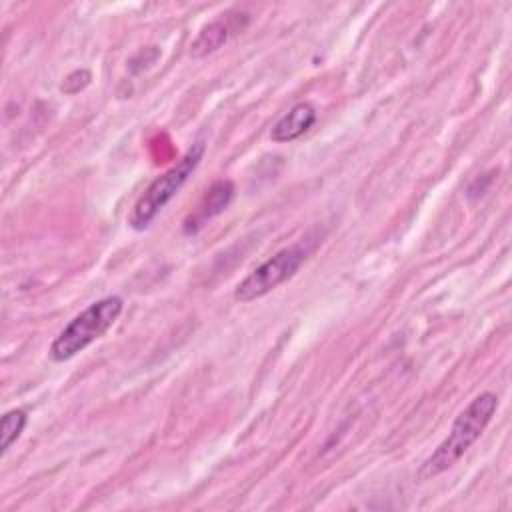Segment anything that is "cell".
<instances>
[{"label": "cell", "mask_w": 512, "mask_h": 512, "mask_svg": "<svg viewBox=\"0 0 512 512\" xmlns=\"http://www.w3.org/2000/svg\"><path fill=\"white\" fill-rule=\"evenodd\" d=\"M498 408V396L494 392H482L478 394L452 422V428L448 436L436 446V450L420 464L416 478L418 480H430L438 474L452 468L466 452L468 448L480 438V434L490 424L492 416Z\"/></svg>", "instance_id": "obj_1"}, {"label": "cell", "mask_w": 512, "mask_h": 512, "mask_svg": "<svg viewBox=\"0 0 512 512\" xmlns=\"http://www.w3.org/2000/svg\"><path fill=\"white\" fill-rule=\"evenodd\" d=\"M124 302L120 296H106L76 314L64 330L50 344V358L54 362H66L90 346L94 340L102 338L112 324L118 320Z\"/></svg>", "instance_id": "obj_2"}, {"label": "cell", "mask_w": 512, "mask_h": 512, "mask_svg": "<svg viewBox=\"0 0 512 512\" xmlns=\"http://www.w3.org/2000/svg\"><path fill=\"white\" fill-rule=\"evenodd\" d=\"M204 154V142H194L188 152L180 158L176 166L166 170L162 176L154 178L148 188L142 192L138 202L134 204L128 224L134 230H144L150 226V222L162 212V208L178 194V190L184 186L188 176L196 170Z\"/></svg>", "instance_id": "obj_3"}, {"label": "cell", "mask_w": 512, "mask_h": 512, "mask_svg": "<svg viewBox=\"0 0 512 512\" xmlns=\"http://www.w3.org/2000/svg\"><path fill=\"white\" fill-rule=\"evenodd\" d=\"M314 244L310 240H300L288 248H282L266 262H262L256 270H252L234 290V300L248 304L256 298L266 296L286 280H290L300 266L306 262Z\"/></svg>", "instance_id": "obj_4"}, {"label": "cell", "mask_w": 512, "mask_h": 512, "mask_svg": "<svg viewBox=\"0 0 512 512\" xmlns=\"http://www.w3.org/2000/svg\"><path fill=\"white\" fill-rule=\"evenodd\" d=\"M238 16H242V14L226 12V14H220L216 20L208 22L206 26H202L198 36L190 44V56L204 58V56L216 52L222 44H226L234 32V28L238 26Z\"/></svg>", "instance_id": "obj_5"}, {"label": "cell", "mask_w": 512, "mask_h": 512, "mask_svg": "<svg viewBox=\"0 0 512 512\" xmlns=\"http://www.w3.org/2000/svg\"><path fill=\"white\" fill-rule=\"evenodd\" d=\"M316 122V108L310 102L294 104L274 126L270 138L274 142H292L312 128Z\"/></svg>", "instance_id": "obj_6"}, {"label": "cell", "mask_w": 512, "mask_h": 512, "mask_svg": "<svg viewBox=\"0 0 512 512\" xmlns=\"http://www.w3.org/2000/svg\"><path fill=\"white\" fill-rule=\"evenodd\" d=\"M234 196V186L228 180H218L216 184L210 186V190L206 192L200 208L194 212V216L188 218L186 222V232H196L206 220L214 218L216 214H220L232 200Z\"/></svg>", "instance_id": "obj_7"}, {"label": "cell", "mask_w": 512, "mask_h": 512, "mask_svg": "<svg viewBox=\"0 0 512 512\" xmlns=\"http://www.w3.org/2000/svg\"><path fill=\"white\" fill-rule=\"evenodd\" d=\"M28 422V416L24 410L16 408V410H8L4 416H2V422H0V452L6 454L8 448L20 438L24 426Z\"/></svg>", "instance_id": "obj_8"}, {"label": "cell", "mask_w": 512, "mask_h": 512, "mask_svg": "<svg viewBox=\"0 0 512 512\" xmlns=\"http://www.w3.org/2000/svg\"><path fill=\"white\" fill-rule=\"evenodd\" d=\"M90 80H92V76H90L88 70H84V68L82 70H74V72H70L64 78V82L60 84V90L64 94H78L80 90H84L90 84Z\"/></svg>", "instance_id": "obj_9"}]
</instances>
